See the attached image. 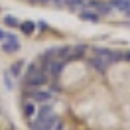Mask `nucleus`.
I'll use <instances>...</instances> for the list:
<instances>
[{"label": "nucleus", "mask_w": 130, "mask_h": 130, "mask_svg": "<svg viewBox=\"0 0 130 130\" xmlns=\"http://www.w3.org/2000/svg\"><path fill=\"white\" fill-rule=\"evenodd\" d=\"M22 69H24V61L20 59V61H14V63L10 65V75L14 77V79H18L20 75H22Z\"/></svg>", "instance_id": "8"}, {"label": "nucleus", "mask_w": 130, "mask_h": 130, "mask_svg": "<svg viewBox=\"0 0 130 130\" xmlns=\"http://www.w3.org/2000/svg\"><path fill=\"white\" fill-rule=\"evenodd\" d=\"M4 40V30H0V41Z\"/></svg>", "instance_id": "13"}, {"label": "nucleus", "mask_w": 130, "mask_h": 130, "mask_svg": "<svg viewBox=\"0 0 130 130\" xmlns=\"http://www.w3.org/2000/svg\"><path fill=\"white\" fill-rule=\"evenodd\" d=\"M30 97H32V101L34 103H43V105H45V103H49V101H51V91H32V93H30Z\"/></svg>", "instance_id": "4"}, {"label": "nucleus", "mask_w": 130, "mask_h": 130, "mask_svg": "<svg viewBox=\"0 0 130 130\" xmlns=\"http://www.w3.org/2000/svg\"><path fill=\"white\" fill-rule=\"evenodd\" d=\"M26 83L32 85V87H41V85L47 83V73L38 65H30V69L26 73Z\"/></svg>", "instance_id": "1"}, {"label": "nucleus", "mask_w": 130, "mask_h": 130, "mask_svg": "<svg viewBox=\"0 0 130 130\" xmlns=\"http://www.w3.org/2000/svg\"><path fill=\"white\" fill-rule=\"evenodd\" d=\"M87 6L89 8H93L95 12H97L99 16L103 14V16H106V14H110L112 12V6H110V2H101V0H89L87 2Z\"/></svg>", "instance_id": "3"}, {"label": "nucleus", "mask_w": 130, "mask_h": 130, "mask_svg": "<svg viewBox=\"0 0 130 130\" xmlns=\"http://www.w3.org/2000/svg\"><path fill=\"white\" fill-rule=\"evenodd\" d=\"M79 18H81V20H85V22H99V20H101V16H99L93 8H89V6L79 10Z\"/></svg>", "instance_id": "5"}, {"label": "nucleus", "mask_w": 130, "mask_h": 130, "mask_svg": "<svg viewBox=\"0 0 130 130\" xmlns=\"http://www.w3.org/2000/svg\"><path fill=\"white\" fill-rule=\"evenodd\" d=\"M4 24L8 26V28H20V20L10 16V14H4Z\"/></svg>", "instance_id": "10"}, {"label": "nucleus", "mask_w": 130, "mask_h": 130, "mask_svg": "<svg viewBox=\"0 0 130 130\" xmlns=\"http://www.w3.org/2000/svg\"><path fill=\"white\" fill-rule=\"evenodd\" d=\"M110 6L124 12L126 16H130V0H110Z\"/></svg>", "instance_id": "7"}, {"label": "nucleus", "mask_w": 130, "mask_h": 130, "mask_svg": "<svg viewBox=\"0 0 130 130\" xmlns=\"http://www.w3.org/2000/svg\"><path fill=\"white\" fill-rule=\"evenodd\" d=\"M91 65H93V67H95L97 71H101V73H105V71H106V67H108L110 63L106 61L105 57H101V55H95L93 59H91Z\"/></svg>", "instance_id": "6"}, {"label": "nucleus", "mask_w": 130, "mask_h": 130, "mask_svg": "<svg viewBox=\"0 0 130 130\" xmlns=\"http://www.w3.org/2000/svg\"><path fill=\"white\" fill-rule=\"evenodd\" d=\"M20 49V40H18L14 34L4 32V40H2V51L4 53H16Z\"/></svg>", "instance_id": "2"}, {"label": "nucleus", "mask_w": 130, "mask_h": 130, "mask_svg": "<svg viewBox=\"0 0 130 130\" xmlns=\"http://www.w3.org/2000/svg\"><path fill=\"white\" fill-rule=\"evenodd\" d=\"M126 57H128V59H130V53H128V55H126Z\"/></svg>", "instance_id": "14"}, {"label": "nucleus", "mask_w": 130, "mask_h": 130, "mask_svg": "<svg viewBox=\"0 0 130 130\" xmlns=\"http://www.w3.org/2000/svg\"><path fill=\"white\" fill-rule=\"evenodd\" d=\"M87 2H89V0H63V4L69 6V8H85Z\"/></svg>", "instance_id": "9"}, {"label": "nucleus", "mask_w": 130, "mask_h": 130, "mask_svg": "<svg viewBox=\"0 0 130 130\" xmlns=\"http://www.w3.org/2000/svg\"><path fill=\"white\" fill-rule=\"evenodd\" d=\"M24 114L28 116V118H32L34 114H36V103H34V101H32V103H26V105H24Z\"/></svg>", "instance_id": "12"}, {"label": "nucleus", "mask_w": 130, "mask_h": 130, "mask_svg": "<svg viewBox=\"0 0 130 130\" xmlns=\"http://www.w3.org/2000/svg\"><path fill=\"white\" fill-rule=\"evenodd\" d=\"M38 26L34 24V22H20V30L24 34H34V30H36Z\"/></svg>", "instance_id": "11"}]
</instances>
